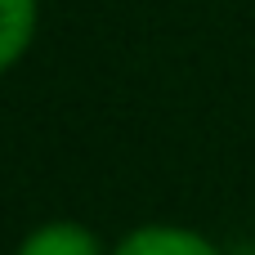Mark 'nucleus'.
Wrapping results in <instances>:
<instances>
[{"instance_id":"obj_3","label":"nucleus","mask_w":255,"mask_h":255,"mask_svg":"<svg viewBox=\"0 0 255 255\" xmlns=\"http://www.w3.org/2000/svg\"><path fill=\"white\" fill-rule=\"evenodd\" d=\"M36 36V0H0V72H9Z\"/></svg>"},{"instance_id":"obj_2","label":"nucleus","mask_w":255,"mask_h":255,"mask_svg":"<svg viewBox=\"0 0 255 255\" xmlns=\"http://www.w3.org/2000/svg\"><path fill=\"white\" fill-rule=\"evenodd\" d=\"M18 255H103V247H99V238L85 224H76V220H49V224H40L36 233L22 238Z\"/></svg>"},{"instance_id":"obj_1","label":"nucleus","mask_w":255,"mask_h":255,"mask_svg":"<svg viewBox=\"0 0 255 255\" xmlns=\"http://www.w3.org/2000/svg\"><path fill=\"white\" fill-rule=\"evenodd\" d=\"M112 255H220L202 233L179 229V224H143L130 238H121V247Z\"/></svg>"}]
</instances>
